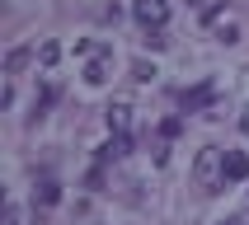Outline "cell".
I'll use <instances>...</instances> for the list:
<instances>
[{"instance_id": "obj_14", "label": "cell", "mask_w": 249, "mask_h": 225, "mask_svg": "<svg viewBox=\"0 0 249 225\" xmlns=\"http://www.w3.org/2000/svg\"><path fill=\"white\" fill-rule=\"evenodd\" d=\"M5 225H19V211H14V207L5 211Z\"/></svg>"}, {"instance_id": "obj_11", "label": "cell", "mask_w": 249, "mask_h": 225, "mask_svg": "<svg viewBox=\"0 0 249 225\" xmlns=\"http://www.w3.org/2000/svg\"><path fill=\"white\" fill-rule=\"evenodd\" d=\"M183 131V117H165V122H160V141H174Z\"/></svg>"}, {"instance_id": "obj_9", "label": "cell", "mask_w": 249, "mask_h": 225, "mask_svg": "<svg viewBox=\"0 0 249 225\" xmlns=\"http://www.w3.org/2000/svg\"><path fill=\"white\" fill-rule=\"evenodd\" d=\"M127 117H132V103H113V108H108V127H113V136H123V131H127Z\"/></svg>"}, {"instance_id": "obj_2", "label": "cell", "mask_w": 249, "mask_h": 225, "mask_svg": "<svg viewBox=\"0 0 249 225\" xmlns=\"http://www.w3.org/2000/svg\"><path fill=\"white\" fill-rule=\"evenodd\" d=\"M132 14H137V24L146 28V33H165V24H169V5L165 0H137Z\"/></svg>"}, {"instance_id": "obj_6", "label": "cell", "mask_w": 249, "mask_h": 225, "mask_svg": "<svg viewBox=\"0 0 249 225\" xmlns=\"http://www.w3.org/2000/svg\"><path fill=\"white\" fill-rule=\"evenodd\" d=\"M33 202H38V207H56V202H61V183H56V178H42L38 188H33Z\"/></svg>"}, {"instance_id": "obj_5", "label": "cell", "mask_w": 249, "mask_h": 225, "mask_svg": "<svg viewBox=\"0 0 249 225\" xmlns=\"http://www.w3.org/2000/svg\"><path fill=\"white\" fill-rule=\"evenodd\" d=\"M123 155H132V136H113L108 145H99V164H108V160H123Z\"/></svg>"}, {"instance_id": "obj_7", "label": "cell", "mask_w": 249, "mask_h": 225, "mask_svg": "<svg viewBox=\"0 0 249 225\" xmlns=\"http://www.w3.org/2000/svg\"><path fill=\"white\" fill-rule=\"evenodd\" d=\"M85 80L89 84H108V52H99L89 66H85Z\"/></svg>"}, {"instance_id": "obj_1", "label": "cell", "mask_w": 249, "mask_h": 225, "mask_svg": "<svg viewBox=\"0 0 249 225\" xmlns=\"http://www.w3.org/2000/svg\"><path fill=\"white\" fill-rule=\"evenodd\" d=\"M193 183L202 188V193H216V188H226V150H216V145H202L193 160Z\"/></svg>"}, {"instance_id": "obj_16", "label": "cell", "mask_w": 249, "mask_h": 225, "mask_svg": "<svg viewBox=\"0 0 249 225\" xmlns=\"http://www.w3.org/2000/svg\"><path fill=\"white\" fill-rule=\"evenodd\" d=\"M188 5H197V10H212V5H216V0H188Z\"/></svg>"}, {"instance_id": "obj_10", "label": "cell", "mask_w": 249, "mask_h": 225, "mask_svg": "<svg viewBox=\"0 0 249 225\" xmlns=\"http://www.w3.org/2000/svg\"><path fill=\"white\" fill-rule=\"evenodd\" d=\"M24 66H28V47H14V52L5 56V70L14 75V70H24Z\"/></svg>"}, {"instance_id": "obj_12", "label": "cell", "mask_w": 249, "mask_h": 225, "mask_svg": "<svg viewBox=\"0 0 249 225\" xmlns=\"http://www.w3.org/2000/svg\"><path fill=\"white\" fill-rule=\"evenodd\" d=\"M132 80H141V84L155 80V66H151V61H132Z\"/></svg>"}, {"instance_id": "obj_3", "label": "cell", "mask_w": 249, "mask_h": 225, "mask_svg": "<svg viewBox=\"0 0 249 225\" xmlns=\"http://www.w3.org/2000/svg\"><path fill=\"white\" fill-rule=\"evenodd\" d=\"M212 103H216V84L212 80H202V84H193V89L179 94V112H207Z\"/></svg>"}, {"instance_id": "obj_13", "label": "cell", "mask_w": 249, "mask_h": 225, "mask_svg": "<svg viewBox=\"0 0 249 225\" xmlns=\"http://www.w3.org/2000/svg\"><path fill=\"white\" fill-rule=\"evenodd\" d=\"M38 56H42V66H52L56 56H61V47H56V42H42V52H38Z\"/></svg>"}, {"instance_id": "obj_4", "label": "cell", "mask_w": 249, "mask_h": 225, "mask_svg": "<svg viewBox=\"0 0 249 225\" xmlns=\"http://www.w3.org/2000/svg\"><path fill=\"white\" fill-rule=\"evenodd\" d=\"M245 178H249V155L226 150V183H245Z\"/></svg>"}, {"instance_id": "obj_15", "label": "cell", "mask_w": 249, "mask_h": 225, "mask_svg": "<svg viewBox=\"0 0 249 225\" xmlns=\"http://www.w3.org/2000/svg\"><path fill=\"white\" fill-rule=\"evenodd\" d=\"M240 131H245V136H249V108L240 112Z\"/></svg>"}, {"instance_id": "obj_8", "label": "cell", "mask_w": 249, "mask_h": 225, "mask_svg": "<svg viewBox=\"0 0 249 225\" xmlns=\"http://www.w3.org/2000/svg\"><path fill=\"white\" fill-rule=\"evenodd\" d=\"M52 103H56V89H52V84H47V89H38V98H33V117H28V122H42Z\"/></svg>"}]
</instances>
